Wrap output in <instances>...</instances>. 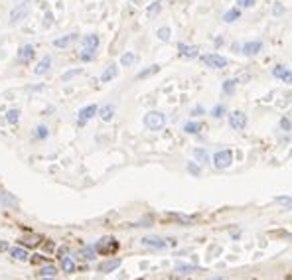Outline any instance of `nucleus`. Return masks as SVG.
I'll return each mask as SVG.
<instances>
[{
  "label": "nucleus",
  "mask_w": 292,
  "mask_h": 280,
  "mask_svg": "<svg viewBox=\"0 0 292 280\" xmlns=\"http://www.w3.org/2000/svg\"><path fill=\"white\" fill-rule=\"evenodd\" d=\"M142 122H144V126L148 128V130H162L164 124H166V117L160 111H148V113L144 115Z\"/></svg>",
  "instance_id": "1"
},
{
  "label": "nucleus",
  "mask_w": 292,
  "mask_h": 280,
  "mask_svg": "<svg viewBox=\"0 0 292 280\" xmlns=\"http://www.w3.org/2000/svg\"><path fill=\"white\" fill-rule=\"evenodd\" d=\"M119 249V241L115 237H103L95 243V251L99 255H113Z\"/></svg>",
  "instance_id": "2"
},
{
  "label": "nucleus",
  "mask_w": 292,
  "mask_h": 280,
  "mask_svg": "<svg viewBox=\"0 0 292 280\" xmlns=\"http://www.w3.org/2000/svg\"><path fill=\"white\" fill-rule=\"evenodd\" d=\"M28 14H30V4H18V6L12 8V12H10V16H8V24H10V26H16V24L24 22V20L28 18Z\"/></svg>",
  "instance_id": "3"
},
{
  "label": "nucleus",
  "mask_w": 292,
  "mask_h": 280,
  "mask_svg": "<svg viewBox=\"0 0 292 280\" xmlns=\"http://www.w3.org/2000/svg\"><path fill=\"white\" fill-rule=\"evenodd\" d=\"M202 61H204L208 67H211V69H225V67L229 65L227 58H223V56H219V54H204V56H202Z\"/></svg>",
  "instance_id": "4"
},
{
  "label": "nucleus",
  "mask_w": 292,
  "mask_h": 280,
  "mask_svg": "<svg viewBox=\"0 0 292 280\" xmlns=\"http://www.w3.org/2000/svg\"><path fill=\"white\" fill-rule=\"evenodd\" d=\"M211 160H213V166L217 170H225V168H229L233 164V152L231 150H219V152L213 154Z\"/></svg>",
  "instance_id": "5"
},
{
  "label": "nucleus",
  "mask_w": 292,
  "mask_h": 280,
  "mask_svg": "<svg viewBox=\"0 0 292 280\" xmlns=\"http://www.w3.org/2000/svg\"><path fill=\"white\" fill-rule=\"evenodd\" d=\"M247 122H249V119H247V115L243 113V111H233V113H229V126L233 128V130H243L247 126Z\"/></svg>",
  "instance_id": "6"
},
{
  "label": "nucleus",
  "mask_w": 292,
  "mask_h": 280,
  "mask_svg": "<svg viewBox=\"0 0 292 280\" xmlns=\"http://www.w3.org/2000/svg\"><path fill=\"white\" fill-rule=\"evenodd\" d=\"M97 113H99V107L97 105H87V107H83V109H79V115H77V124L79 126H85L87 124V120H91Z\"/></svg>",
  "instance_id": "7"
},
{
  "label": "nucleus",
  "mask_w": 292,
  "mask_h": 280,
  "mask_svg": "<svg viewBox=\"0 0 292 280\" xmlns=\"http://www.w3.org/2000/svg\"><path fill=\"white\" fill-rule=\"evenodd\" d=\"M36 58V48L32 43H24L22 48L18 50V61L22 63V65H28V63H32V60Z\"/></svg>",
  "instance_id": "8"
},
{
  "label": "nucleus",
  "mask_w": 292,
  "mask_h": 280,
  "mask_svg": "<svg viewBox=\"0 0 292 280\" xmlns=\"http://www.w3.org/2000/svg\"><path fill=\"white\" fill-rule=\"evenodd\" d=\"M241 52L245 54L247 58H255V56H259V54L263 52V41H257V40L245 41V43L241 45Z\"/></svg>",
  "instance_id": "9"
},
{
  "label": "nucleus",
  "mask_w": 292,
  "mask_h": 280,
  "mask_svg": "<svg viewBox=\"0 0 292 280\" xmlns=\"http://www.w3.org/2000/svg\"><path fill=\"white\" fill-rule=\"evenodd\" d=\"M272 75H274L278 81H282V83H286V85H292V71H290L288 67H284V65H274V67H272Z\"/></svg>",
  "instance_id": "10"
},
{
  "label": "nucleus",
  "mask_w": 292,
  "mask_h": 280,
  "mask_svg": "<svg viewBox=\"0 0 292 280\" xmlns=\"http://www.w3.org/2000/svg\"><path fill=\"white\" fill-rule=\"evenodd\" d=\"M99 43H101V40H99V36H97V34H87V36H83V38H81V45H83V50L97 52V48H99Z\"/></svg>",
  "instance_id": "11"
},
{
  "label": "nucleus",
  "mask_w": 292,
  "mask_h": 280,
  "mask_svg": "<svg viewBox=\"0 0 292 280\" xmlns=\"http://www.w3.org/2000/svg\"><path fill=\"white\" fill-rule=\"evenodd\" d=\"M79 40V34H67V36H63V38H58V40H54V45L56 48H60V50H65V48H69V45H73L75 41Z\"/></svg>",
  "instance_id": "12"
},
{
  "label": "nucleus",
  "mask_w": 292,
  "mask_h": 280,
  "mask_svg": "<svg viewBox=\"0 0 292 280\" xmlns=\"http://www.w3.org/2000/svg\"><path fill=\"white\" fill-rule=\"evenodd\" d=\"M178 52H180L182 58H188V60H193V58L200 56L198 45H188V43H180L178 45Z\"/></svg>",
  "instance_id": "13"
},
{
  "label": "nucleus",
  "mask_w": 292,
  "mask_h": 280,
  "mask_svg": "<svg viewBox=\"0 0 292 280\" xmlns=\"http://www.w3.org/2000/svg\"><path fill=\"white\" fill-rule=\"evenodd\" d=\"M140 243L146 249H166V241L160 237H142Z\"/></svg>",
  "instance_id": "14"
},
{
  "label": "nucleus",
  "mask_w": 292,
  "mask_h": 280,
  "mask_svg": "<svg viewBox=\"0 0 292 280\" xmlns=\"http://www.w3.org/2000/svg\"><path fill=\"white\" fill-rule=\"evenodd\" d=\"M50 67H52V56H43V58L40 60V63L34 67V73H36L38 77H42V75H45L47 71H50Z\"/></svg>",
  "instance_id": "15"
},
{
  "label": "nucleus",
  "mask_w": 292,
  "mask_h": 280,
  "mask_svg": "<svg viewBox=\"0 0 292 280\" xmlns=\"http://www.w3.org/2000/svg\"><path fill=\"white\" fill-rule=\"evenodd\" d=\"M117 75H119V63H109V65L105 67V71L101 73V81H103V83H109V81H113Z\"/></svg>",
  "instance_id": "16"
},
{
  "label": "nucleus",
  "mask_w": 292,
  "mask_h": 280,
  "mask_svg": "<svg viewBox=\"0 0 292 280\" xmlns=\"http://www.w3.org/2000/svg\"><path fill=\"white\" fill-rule=\"evenodd\" d=\"M0 203H2L4 207H8V209H16L18 207V200L10 192H2V194H0Z\"/></svg>",
  "instance_id": "17"
},
{
  "label": "nucleus",
  "mask_w": 292,
  "mask_h": 280,
  "mask_svg": "<svg viewBox=\"0 0 292 280\" xmlns=\"http://www.w3.org/2000/svg\"><path fill=\"white\" fill-rule=\"evenodd\" d=\"M115 111H117V107H115V105H105V107H101V109H99V113H97V115L101 117V120L109 122V120H113Z\"/></svg>",
  "instance_id": "18"
},
{
  "label": "nucleus",
  "mask_w": 292,
  "mask_h": 280,
  "mask_svg": "<svg viewBox=\"0 0 292 280\" xmlns=\"http://www.w3.org/2000/svg\"><path fill=\"white\" fill-rule=\"evenodd\" d=\"M119 266H121V259H113V260L101 262V264H99V270H101V272H113V270H117Z\"/></svg>",
  "instance_id": "19"
},
{
  "label": "nucleus",
  "mask_w": 292,
  "mask_h": 280,
  "mask_svg": "<svg viewBox=\"0 0 292 280\" xmlns=\"http://www.w3.org/2000/svg\"><path fill=\"white\" fill-rule=\"evenodd\" d=\"M10 257H12V259H16V260H20V262H26V260H30V257H28V251H26V249H20V247H14V249H10Z\"/></svg>",
  "instance_id": "20"
},
{
  "label": "nucleus",
  "mask_w": 292,
  "mask_h": 280,
  "mask_svg": "<svg viewBox=\"0 0 292 280\" xmlns=\"http://www.w3.org/2000/svg\"><path fill=\"white\" fill-rule=\"evenodd\" d=\"M241 18V10L239 8H231V10H227L225 14H223V22L225 24H233V22H237Z\"/></svg>",
  "instance_id": "21"
},
{
  "label": "nucleus",
  "mask_w": 292,
  "mask_h": 280,
  "mask_svg": "<svg viewBox=\"0 0 292 280\" xmlns=\"http://www.w3.org/2000/svg\"><path fill=\"white\" fill-rule=\"evenodd\" d=\"M40 243H42L40 235H26V237L20 239V245H24V247H38Z\"/></svg>",
  "instance_id": "22"
},
{
  "label": "nucleus",
  "mask_w": 292,
  "mask_h": 280,
  "mask_svg": "<svg viewBox=\"0 0 292 280\" xmlns=\"http://www.w3.org/2000/svg\"><path fill=\"white\" fill-rule=\"evenodd\" d=\"M162 12V0H154V2L146 8V14H148V18H156L158 14Z\"/></svg>",
  "instance_id": "23"
},
{
  "label": "nucleus",
  "mask_w": 292,
  "mask_h": 280,
  "mask_svg": "<svg viewBox=\"0 0 292 280\" xmlns=\"http://www.w3.org/2000/svg\"><path fill=\"white\" fill-rule=\"evenodd\" d=\"M158 71H160V65H150V67L142 69V71L136 75V79H138V81H142V79H146V77H152V75H156Z\"/></svg>",
  "instance_id": "24"
},
{
  "label": "nucleus",
  "mask_w": 292,
  "mask_h": 280,
  "mask_svg": "<svg viewBox=\"0 0 292 280\" xmlns=\"http://www.w3.org/2000/svg\"><path fill=\"white\" fill-rule=\"evenodd\" d=\"M235 89H237V79H227V81H223V85H221L223 95H229V97L235 93Z\"/></svg>",
  "instance_id": "25"
},
{
  "label": "nucleus",
  "mask_w": 292,
  "mask_h": 280,
  "mask_svg": "<svg viewBox=\"0 0 292 280\" xmlns=\"http://www.w3.org/2000/svg\"><path fill=\"white\" fill-rule=\"evenodd\" d=\"M193 158H196V162H200V164H209V154H208V150H204V148H196L193 150Z\"/></svg>",
  "instance_id": "26"
},
{
  "label": "nucleus",
  "mask_w": 292,
  "mask_h": 280,
  "mask_svg": "<svg viewBox=\"0 0 292 280\" xmlns=\"http://www.w3.org/2000/svg\"><path fill=\"white\" fill-rule=\"evenodd\" d=\"M202 128H204V126H202L200 122H193V120H189V122L184 124V130H186L188 134H198Z\"/></svg>",
  "instance_id": "27"
},
{
  "label": "nucleus",
  "mask_w": 292,
  "mask_h": 280,
  "mask_svg": "<svg viewBox=\"0 0 292 280\" xmlns=\"http://www.w3.org/2000/svg\"><path fill=\"white\" fill-rule=\"evenodd\" d=\"M134 61H136V56H134L132 52H125V54L121 56V65H125V67L134 65Z\"/></svg>",
  "instance_id": "28"
},
{
  "label": "nucleus",
  "mask_w": 292,
  "mask_h": 280,
  "mask_svg": "<svg viewBox=\"0 0 292 280\" xmlns=\"http://www.w3.org/2000/svg\"><path fill=\"white\" fill-rule=\"evenodd\" d=\"M81 73H83V69H81V67H77V69H69V71H65V73L62 75V81H65V83H67V81H71V79L79 77Z\"/></svg>",
  "instance_id": "29"
},
{
  "label": "nucleus",
  "mask_w": 292,
  "mask_h": 280,
  "mask_svg": "<svg viewBox=\"0 0 292 280\" xmlns=\"http://www.w3.org/2000/svg\"><path fill=\"white\" fill-rule=\"evenodd\" d=\"M62 268L65 270V272H75V262H73V259H69V257H62Z\"/></svg>",
  "instance_id": "30"
},
{
  "label": "nucleus",
  "mask_w": 292,
  "mask_h": 280,
  "mask_svg": "<svg viewBox=\"0 0 292 280\" xmlns=\"http://www.w3.org/2000/svg\"><path fill=\"white\" fill-rule=\"evenodd\" d=\"M170 28L168 26H162V28H158V32H156V38L160 40V41H168L170 40Z\"/></svg>",
  "instance_id": "31"
},
{
  "label": "nucleus",
  "mask_w": 292,
  "mask_h": 280,
  "mask_svg": "<svg viewBox=\"0 0 292 280\" xmlns=\"http://www.w3.org/2000/svg\"><path fill=\"white\" fill-rule=\"evenodd\" d=\"M6 120H8L10 124H16V122L20 120V109H10V111L6 113Z\"/></svg>",
  "instance_id": "32"
},
{
  "label": "nucleus",
  "mask_w": 292,
  "mask_h": 280,
  "mask_svg": "<svg viewBox=\"0 0 292 280\" xmlns=\"http://www.w3.org/2000/svg\"><path fill=\"white\" fill-rule=\"evenodd\" d=\"M85 260H95V257H97V251H95V247H85L81 253H79Z\"/></svg>",
  "instance_id": "33"
},
{
  "label": "nucleus",
  "mask_w": 292,
  "mask_h": 280,
  "mask_svg": "<svg viewBox=\"0 0 292 280\" xmlns=\"http://www.w3.org/2000/svg\"><path fill=\"white\" fill-rule=\"evenodd\" d=\"M188 172L191 176H202V166L198 162H188Z\"/></svg>",
  "instance_id": "34"
},
{
  "label": "nucleus",
  "mask_w": 292,
  "mask_h": 280,
  "mask_svg": "<svg viewBox=\"0 0 292 280\" xmlns=\"http://www.w3.org/2000/svg\"><path fill=\"white\" fill-rule=\"evenodd\" d=\"M178 272H184V274H189V272H198L200 270V266H191V264H178V268H176Z\"/></svg>",
  "instance_id": "35"
},
{
  "label": "nucleus",
  "mask_w": 292,
  "mask_h": 280,
  "mask_svg": "<svg viewBox=\"0 0 292 280\" xmlns=\"http://www.w3.org/2000/svg\"><path fill=\"white\" fill-rule=\"evenodd\" d=\"M79 60H81V61H93V60H95V52H91V50H81V52H79Z\"/></svg>",
  "instance_id": "36"
},
{
  "label": "nucleus",
  "mask_w": 292,
  "mask_h": 280,
  "mask_svg": "<svg viewBox=\"0 0 292 280\" xmlns=\"http://www.w3.org/2000/svg\"><path fill=\"white\" fill-rule=\"evenodd\" d=\"M56 272H58V268H56L54 264H45V266L40 270V274H42V276H54Z\"/></svg>",
  "instance_id": "37"
},
{
  "label": "nucleus",
  "mask_w": 292,
  "mask_h": 280,
  "mask_svg": "<svg viewBox=\"0 0 292 280\" xmlns=\"http://www.w3.org/2000/svg\"><path fill=\"white\" fill-rule=\"evenodd\" d=\"M47 134H50V130H47V126L40 124V126L36 128V138H38V140H43V138H47Z\"/></svg>",
  "instance_id": "38"
},
{
  "label": "nucleus",
  "mask_w": 292,
  "mask_h": 280,
  "mask_svg": "<svg viewBox=\"0 0 292 280\" xmlns=\"http://www.w3.org/2000/svg\"><path fill=\"white\" fill-rule=\"evenodd\" d=\"M225 113H227V111H225V107H223V105H217V107H213L211 117H213V119H223V117H225Z\"/></svg>",
  "instance_id": "39"
},
{
  "label": "nucleus",
  "mask_w": 292,
  "mask_h": 280,
  "mask_svg": "<svg viewBox=\"0 0 292 280\" xmlns=\"http://www.w3.org/2000/svg\"><path fill=\"white\" fill-rule=\"evenodd\" d=\"M255 4H257V0H237L239 8H253Z\"/></svg>",
  "instance_id": "40"
},
{
  "label": "nucleus",
  "mask_w": 292,
  "mask_h": 280,
  "mask_svg": "<svg viewBox=\"0 0 292 280\" xmlns=\"http://www.w3.org/2000/svg\"><path fill=\"white\" fill-rule=\"evenodd\" d=\"M280 128H282L284 132L292 130V120H290L288 117H282V119H280Z\"/></svg>",
  "instance_id": "41"
},
{
  "label": "nucleus",
  "mask_w": 292,
  "mask_h": 280,
  "mask_svg": "<svg viewBox=\"0 0 292 280\" xmlns=\"http://www.w3.org/2000/svg\"><path fill=\"white\" fill-rule=\"evenodd\" d=\"M276 203H282V205H292V198H288V196H280V198H276Z\"/></svg>",
  "instance_id": "42"
},
{
  "label": "nucleus",
  "mask_w": 292,
  "mask_h": 280,
  "mask_svg": "<svg viewBox=\"0 0 292 280\" xmlns=\"http://www.w3.org/2000/svg\"><path fill=\"white\" fill-rule=\"evenodd\" d=\"M189 115H193V117H200V115H204V107H193Z\"/></svg>",
  "instance_id": "43"
},
{
  "label": "nucleus",
  "mask_w": 292,
  "mask_h": 280,
  "mask_svg": "<svg viewBox=\"0 0 292 280\" xmlns=\"http://www.w3.org/2000/svg\"><path fill=\"white\" fill-rule=\"evenodd\" d=\"M52 26V14H45V20H43V28H50Z\"/></svg>",
  "instance_id": "44"
},
{
  "label": "nucleus",
  "mask_w": 292,
  "mask_h": 280,
  "mask_svg": "<svg viewBox=\"0 0 292 280\" xmlns=\"http://www.w3.org/2000/svg\"><path fill=\"white\" fill-rule=\"evenodd\" d=\"M2 251H8V243L6 241H0V253Z\"/></svg>",
  "instance_id": "45"
},
{
  "label": "nucleus",
  "mask_w": 292,
  "mask_h": 280,
  "mask_svg": "<svg viewBox=\"0 0 292 280\" xmlns=\"http://www.w3.org/2000/svg\"><path fill=\"white\" fill-rule=\"evenodd\" d=\"M272 12H274V16H276V14H282V6H274Z\"/></svg>",
  "instance_id": "46"
},
{
  "label": "nucleus",
  "mask_w": 292,
  "mask_h": 280,
  "mask_svg": "<svg viewBox=\"0 0 292 280\" xmlns=\"http://www.w3.org/2000/svg\"><path fill=\"white\" fill-rule=\"evenodd\" d=\"M30 260H32V262H42V260H43V257H32Z\"/></svg>",
  "instance_id": "47"
},
{
  "label": "nucleus",
  "mask_w": 292,
  "mask_h": 280,
  "mask_svg": "<svg viewBox=\"0 0 292 280\" xmlns=\"http://www.w3.org/2000/svg\"><path fill=\"white\" fill-rule=\"evenodd\" d=\"M42 280H54V276H43Z\"/></svg>",
  "instance_id": "48"
},
{
  "label": "nucleus",
  "mask_w": 292,
  "mask_h": 280,
  "mask_svg": "<svg viewBox=\"0 0 292 280\" xmlns=\"http://www.w3.org/2000/svg\"><path fill=\"white\" fill-rule=\"evenodd\" d=\"M211 280H225V278H221V276H217V278H211Z\"/></svg>",
  "instance_id": "49"
}]
</instances>
